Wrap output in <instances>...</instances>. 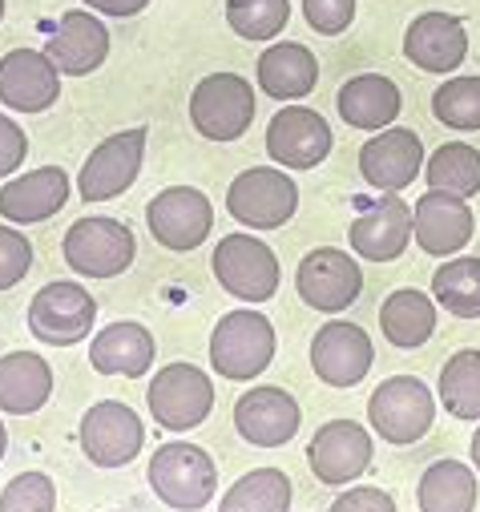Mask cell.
<instances>
[{
	"label": "cell",
	"instance_id": "obj_17",
	"mask_svg": "<svg viewBox=\"0 0 480 512\" xmlns=\"http://www.w3.org/2000/svg\"><path fill=\"white\" fill-rule=\"evenodd\" d=\"M372 363H376V347H372L368 331L355 323L335 319V323L319 327V335L311 339V371L327 388H355V383H364Z\"/></svg>",
	"mask_w": 480,
	"mask_h": 512
},
{
	"label": "cell",
	"instance_id": "obj_14",
	"mask_svg": "<svg viewBox=\"0 0 480 512\" xmlns=\"http://www.w3.org/2000/svg\"><path fill=\"white\" fill-rule=\"evenodd\" d=\"M295 291L311 311L335 315V311H343V307H351L359 299V291H364V271H359V263L351 259L347 250L319 246L299 263Z\"/></svg>",
	"mask_w": 480,
	"mask_h": 512
},
{
	"label": "cell",
	"instance_id": "obj_3",
	"mask_svg": "<svg viewBox=\"0 0 480 512\" xmlns=\"http://www.w3.org/2000/svg\"><path fill=\"white\" fill-rule=\"evenodd\" d=\"M190 121L206 142H238L255 125V85L238 73H210L190 93Z\"/></svg>",
	"mask_w": 480,
	"mask_h": 512
},
{
	"label": "cell",
	"instance_id": "obj_23",
	"mask_svg": "<svg viewBox=\"0 0 480 512\" xmlns=\"http://www.w3.org/2000/svg\"><path fill=\"white\" fill-rule=\"evenodd\" d=\"M45 53L61 69V77H85L109 57V29L97 13H61L57 29L45 41Z\"/></svg>",
	"mask_w": 480,
	"mask_h": 512
},
{
	"label": "cell",
	"instance_id": "obj_6",
	"mask_svg": "<svg viewBox=\"0 0 480 512\" xmlns=\"http://www.w3.org/2000/svg\"><path fill=\"white\" fill-rule=\"evenodd\" d=\"M210 267H214V279L222 283V291L234 295L238 303H267L283 279L275 250L255 234H226L214 246Z\"/></svg>",
	"mask_w": 480,
	"mask_h": 512
},
{
	"label": "cell",
	"instance_id": "obj_18",
	"mask_svg": "<svg viewBox=\"0 0 480 512\" xmlns=\"http://www.w3.org/2000/svg\"><path fill=\"white\" fill-rule=\"evenodd\" d=\"M472 230H476L472 206L456 194L428 190L412 206V238L432 259H452V254H460L472 242Z\"/></svg>",
	"mask_w": 480,
	"mask_h": 512
},
{
	"label": "cell",
	"instance_id": "obj_39",
	"mask_svg": "<svg viewBox=\"0 0 480 512\" xmlns=\"http://www.w3.org/2000/svg\"><path fill=\"white\" fill-rule=\"evenodd\" d=\"M303 17L319 37H339L355 21V0H303Z\"/></svg>",
	"mask_w": 480,
	"mask_h": 512
},
{
	"label": "cell",
	"instance_id": "obj_10",
	"mask_svg": "<svg viewBox=\"0 0 480 512\" xmlns=\"http://www.w3.org/2000/svg\"><path fill=\"white\" fill-rule=\"evenodd\" d=\"M81 452L89 456V464L97 468H126L146 440V428L138 420V412L122 400H101L81 416L77 428Z\"/></svg>",
	"mask_w": 480,
	"mask_h": 512
},
{
	"label": "cell",
	"instance_id": "obj_44",
	"mask_svg": "<svg viewBox=\"0 0 480 512\" xmlns=\"http://www.w3.org/2000/svg\"><path fill=\"white\" fill-rule=\"evenodd\" d=\"M5 448H9V428L0 424V460H5Z\"/></svg>",
	"mask_w": 480,
	"mask_h": 512
},
{
	"label": "cell",
	"instance_id": "obj_32",
	"mask_svg": "<svg viewBox=\"0 0 480 512\" xmlns=\"http://www.w3.org/2000/svg\"><path fill=\"white\" fill-rule=\"evenodd\" d=\"M291 508V480L283 468H255L247 476H238L218 512H287Z\"/></svg>",
	"mask_w": 480,
	"mask_h": 512
},
{
	"label": "cell",
	"instance_id": "obj_9",
	"mask_svg": "<svg viewBox=\"0 0 480 512\" xmlns=\"http://www.w3.org/2000/svg\"><path fill=\"white\" fill-rule=\"evenodd\" d=\"M97 299L81 283H45L29 303V331L49 347H73L93 335Z\"/></svg>",
	"mask_w": 480,
	"mask_h": 512
},
{
	"label": "cell",
	"instance_id": "obj_4",
	"mask_svg": "<svg viewBox=\"0 0 480 512\" xmlns=\"http://www.w3.org/2000/svg\"><path fill=\"white\" fill-rule=\"evenodd\" d=\"M299 210V186L283 166H251L226 190V214L247 230H279Z\"/></svg>",
	"mask_w": 480,
	"mask_h": 512
},
{
	"label": "cell",
	"instance_id": "obj_22",
	"mask_svg": "<svg viewBox=\"0 0 480 512\" xmlns=\"http://www.w3.org/2000/svg\"><path fill=\"white\" fill-rule=\"evenodd\" d=\"M404 57L424 73H452L468 57V33L456 13H420L404 33Z\"/></svg>",
	"mask_w": 480,
	"mask_h": 512
},
{
	"label": "cell",
	"instance_id": "obj_16",
	"mask_svg": "<svg viewBox=\"0 0 480 512\" xmlns=\"http://www.w3.org/2000/svg\"><path fill=\"white\" fill-rule=\"evenodd\" d=\"M359 174L380 194H400L424 174V142L416 130H380L359 150Z\"/></svg>",
	"mask_w": 480,
	"mask_h": 512
},
{
	"label": "cell",
	"instance_id": "obj_19",
	"mask_svg": "<svg viewBox=\"0 0 480 512\" xmlns=\"http://www.w3.org/2000/svg\"><path fill=\"white\" fill-rule=\"evenodd\" d=\"M61 97V69L41 49H13L0 57V105L17 113H45Z\"/></svg>",
	"mask_w": 480,
	"mask_h": 512
},
{
	"label": "cell",
	"instance_id": "obj_2",
	"mask_svg": "<svg viewBox=\"0 0 480 512\" xmlns=\"http://www.w3.org/2000/svg\"><path fill=\"white\" fill-rule=\"evenodd\" d=\"M150 488L166 508L178 512H198L214 500L218 492V468L210 460L206 448L186 444V440H170L150 456Z\"/></svg>",
	"mask_w": 480,
	"mask_h": 512
},
{
	"label": "cell",
	"instance_id": "obj_12",
	"mask_svg": "<svg viewBox=\"0 0 480 512\" xmlns=\"http://www.w3.org/2000/svg\"><path fill=\"white\" fill-rule=\"evenodd\" d=\"M142 158H146V125L105 138L85 158V166L77 174L81 198L85 202H109L117 194H126L138 182V174H142Z\"/></svg>",
	"mask_w": 480,
	"mask_h": 512
},
{
	"label": "cell",
	"instance_id": "obj_29",
	"mask_svg": "<svg viewBox=\"0 0 480 512\" xmlns=\"http://www.w3.org/2000/svg\"><path fill=\"white\" fill-rule=\"evenodd\" d=\"M380 327H384V339L392 347H424L436 331V299H428L424 291L416 287H400L384 299L380 307Z\"/></svg>",
	"mask_w": 480,
	"mask_h": 512
},
{
	"label": "cell",
	"instance_id": "obj_5",
	"mask_svg": "<svg viewBox=\"0 0 480 512\" xmlns=\"http://www.w3.org/2000/svg\"><path fill=\"white\" fill-rule=\"evenodd\" d=\"M65 263L69 271L85 275V279H113L130 271L134 254H138V242H134V230L117 218H77L69 230H65Z\"/></svg>",
	"mask_w": 480,
	"mask_h": 512
},
{
	"label": "cell",
	"instance_id": "obj_13",
	"mask_svg": "<svg viewBox=\"0 0 480 512\" xmlns=\"http://www.w3.org/2000/svg\"><path fill=\"white\" fill-rule=\"evenodd\" d=\"M372 456H376V444L368 428L355 420H327L307 444V464L327 488H343L359 480L372 468Z\"/></svg>",
	"mask_w": 480,
	"mask_h": 512
},
{
	"label": "cell",
	"instance_id": "obj_25",
	"mask_svg": "<svg viewBox=\"0 0 480 512\" xmlns=\"http://www.w3.org/2000/svg\"><path fill=\"white\" fill-rule=\"evenodd\" d=\"M335 109H339V117L351 125V130L380 134V130H388V125L400 117L404 97H400L392 77H384V73H359V77H351L339 89Z\"/></svg>",
	"mask_w": 480,
	"mask_h": 512
},
{
	"label": "cell",
	"instance_id": "obj_42",
	"mask_svg": "<svg viewBox=\"0 0 480 512\" xmlns=\"http://www.w3.org/2000/svg\"><path fill=\"white\" fill-rule=\"evenodd\" d=\"M150 0H85V9L93 13H105V17H138L146 13Z\"/></svg>",
	"mask_w": 480,
	"mask_h": 512
},
{
	"label": "cell",
	"instance_id": "obj_35",
	"mask_svg": "<svg viewBox=\"0 0 480 512\" xmlns=\"http://www.w3.org/2000/svg\"><path fill=\"white\" fill-rule=\"evenodd\" d=\"M291 21V0H226V25L243 41H275Z\"/></svg>",
	"mask_w": 480,
	"mask_h": 512
},
{
	"label": "cell",
	"instance_id": "obj_31",
	"mask_svg": "<svg viewBox=\"0 0 480 512\" xmlns=\"http://www.w3.org/2000/svg\"><path fill=\"white\" fill-rule=\"evenodd\" d=\"M432 299L456 319H480V259L460 254L432 271Z\"/></svg>",
	"mask_w": 480,
	"mask_h": 512
},
{
	"label": "cell",
	"instance_id": "obj_34",
	"mask_svg": "<svg viewBox=\"0 0 480 512\" xmlns=\"http://www.w3.org/2000/svg\"><path fill=\"white\" fill-rule=\"evenodd\" d=\"M424 182L428 190H444L456 198L480 194V150L468 142H448L424 162Z\"/></svg>",
	"mask_w": 480,
	"mask_h": 512
},
{
	"label": "cell",
	"instance_id": "obj_43",
	"mask_svg": "<svg viewBox=\"0 0 480 512\" xmlns=\"http://www.w3.org/2000/svg\"><path fill=\"white\" fill-rule=\"evenodd\" d=\"M472 468L480 472V428L472 432Z\"/></svg>",
	"mask_w": 480,
	"mask_h": 512
},
{
	"label": "cell",
	"instance_id": "obj_15",
	"mask_svg": "<svg viewBox=\"0 0 480 512\" xmlns=\"http://www.w3.org/2000/svg\"><path fill=\"white\" fill-rule=\"evenodd\" d=\"M331 125L307 105H287L267 125V154L283 170H315L331 154Z\"/></svg>",
	"mask_w": 480,
	"mask_h": 512
},
{
	"label": "cell",
	"instance_id": "obj_36",
	"mask_svg": "<svg viewBox=\"0 0 480 512\" xmlns=\"http://www.w3.org/2000/svg\"><path fill=\"white\" fill-rule=\"evenodd\" d=\"M432 113L456 134L480 130V77H448L432 93Z\"/></svg>",
	"mask_w": 480,
	"mask_h": 512
},
{
	"label": "cell",
	"instance_id": "obj_30",
	"mask_svg": "<svg viewBox=\"0 0 480 512\" xmlns=\"http://www.w3.org/2000/svg\"><path fill=\"white\" fill-rule=\"evenodd\" d=\"M476 468L460 460H436L424 468L416 500L420 512H472L476 508Z\"/></svg>",
	"mask_w": 480,
	"mask_h": 512
},
{
	"label": "cell",
	"instance_id": "obj_20",
	"mask_svg": "<svg viewBox=\"0 0 480 512\" xmlns=\"http://www.w3.org/2000/svg\"><path fill=\"white\" fill-rule=\"evenodd\" d=\"M303 412L291 392L283 388H251L234 404V428L255 448H283L295 440Z\"/></svg>",
	"mask_w": 480,
	"mask_h": 512
},
{
	"label": "cell",
	"instance_id": "obj_40",
	"mask_svg": "<svg viewBox=\"0 0 480 512\" xmlns=\"http://www.w3.org/2000/svg\"><path fill=\"white\" fill-rule=\"evenodd\" d=\"M29 158V138L25 130L9 117V113H0V178H9L25 166Z\"/></svg>",
	"mask_w": 480,
	"mask_h": 512
},
{
	"label": "cell",
	"instance_id": "obj_41",
	"mask_svg": "<svg viewBox=\"0 0 480 512\" xmlns=\"http://www.w3.org/2000/svg\"><path fill=\"white\" fill-rule=\"evenodd\" d=\"M331 512H396V500L384 492V488H347L331 500Z\"/></svg>",
	"mask_w": 480,
	"mask_h": 512
},
{
	"label": "cell",
	"instance_id": "obj_28",
	"mask_svg": "<svg viewBox=\"0 0 480 512\" xmlns=\"http://www.w3.org/2000/svg\"><path fill=\"white\" fill-rule=\"evenodd\" d=\"M259 89L275 101H303L315 85H319V61L307 45H295V41H283V45H271L263 49L259 57Z\"/></svg>",
	"mask_w": 480,
	"mask_h": 512
},
{
	"label": "cell",
	"instance_id": "obj_26",
	"mask_svg": "<svg viewBox=\"0 0 480 512\" xmlns=\"http://www.w3.org/2000/svg\"><path fill=\"white\" fill-rule=\"evenodd\" d=\"M154 355H158L154 335L130 319L101 327L93 335V347H89V363L97 375H126V379L146 375L154 367Z\"/></svg>",
	"mask_w": 480,
	"mask_h": 512
},
{
	"label": "cell",
	"instance_id": "obj_24",
	"mask_svg": "<svg viewBox=\"0 0 480 512\" xmlns=\"http://www.w3.org/2000/svg\"><path fill=\"white\" fill-rule=\"evenodd\" d=\"M69 202V174L61 166H41L0 186V218L17 226H33L53 218Z\"/></svg>",
	"mask_w": 480,
	"mask_h": 512
},
{
	"label": "cell",
	"instance_id": "obj_33",
	"mask_svg": "<svg viewBox=\"0 0 480 512\" xmlns=\"http://www.w3.org/2000/svg\"><path fill=\"white\" fill-rule=\"evenodd\" d=\"M440 404L456 420H480V351L464 347L440 367Z\"/></svg>",
	"mask_w": 480,
	"mask_h": 512
},
{
	"label": "cell",
	"instance_id": "obj_8",
	"mask_svg": "<svg viewBox=\"0 0 480 512\" xmlns=\"http://www.w3.org/2000/svg\"><path fill=\"white\" fill-rule=\"evenodd\" d=\"M150 416L166 428V432H190L198 428L210 408H214V383L202 367L194 363H170L150 379L146 392Z\"/></svg>",
	"mask_w": 480,
	"mask_h": 512
},
{
	"label": "cell",
	"instance_id": "obj_27",
	"mask_svg": "<svg viewBox=\"0 0 480 512\" xmlns=\"http://www.w3.org/2000/svg\"><path fill=\"white\" fill-rule=\"evenodd\" d=\"M53 396V367L33 351L0 355V412L33 416Z\"/></svg>",
	"mask_w": 480,
	"mask_h": 512
},
{
	"label": "cell",
	"instance_id": "obj_11",
	"mask_svg": "<svg viewBox=\"0 0 480 512\" xmlns=\"http://www.w3.org/2000/svg\"><path fill=\"white\" fill-rule=\"evenodd\" d=\"M146 226L166 250H194L214 230V206L194 186H166L146 206Z\"/></svg>",
	"mask_w": 480,
	"mask_h": 512
},
{
	"label": "cell",
	"instance_id": "obj_21",
	"mask_svg": "<svg viewBox=\"0 0 480 512\" xmlns=\"http://www.w3.org/2000/svg\"><path fill=\"white\" fill-rule=\"evenodd\" d=\"M351 250L368 263H396L412 242V206L396 194H384L359 214L347 230Z\"/></svg>",
	"mask_w": 480,
	"mask_h": 512
},
{
	"label": "cell",
	"instance_id": "obj_45",
	"mask_svg": "<svg viewBox=\"0 0 480 512\" xmlns=\"http://www.w3.org/2000/svg\"><path fill=\"white\" fill-rule=\"evenodd\" d=\"M0 21H5V0H0Z\"/></svg>",
	"mask_w": 480,
	"mask_h": 512
},
{
	"label": "cell",
	"instance_id": "obj_38",
	"mask_svg": "<svg viewBox=\"0 0 480 512\" xmlns=\"http://www.w3.org/2000/svg\"><path fill=\"white\" fill-rule=\"evenodd\" d=\"M33 267V242L13 230V226H0V291H13Z\"/></svg>",
	"mask_w": 480,
	"mask_h": 512
},
{
	"label": "cell",
	"instance_id": "obj_7",
	"mask_svg": "<svg viewBox=\"0 0 480 512\" xmlns=\"http://www.w3.org/2000/svg\"><path fill=\"white\" fill-rule=\"evenodd\" d=\"M436 420V396L416 375H392L368 400V424L388 444H416Z\"/></svg>",
	"mask_w": 480,
	"mask_h": 512
},
{
	"label": "cell",
	"instance_id": "obj_37",
	"mask_svg": "<svg viewBox=\"0 0 480 512\" xmlns=\"http://www.w3.org/2000/svg\"><path fill=\"white\" fill-rule=\"evenodd\" d=\"M0 512H57V484L45 472H21L0 492Z\"/></svg>",
	"mask_w": 480,
	"mask_h": 512
},
{
	"label": "cell",
	"instance_id": "obj_1",
	"mask_svg": "<svg viewBox=\"0 0 480 512\" xmlns=\"http://www.w3.org/2000/svg\"><path fill=\"white\" fill-rule=\"evenodd\" d=\"M275 359V327L263 311L238 307L226 311L210 335V367L222 379L247 383L255 375H263Z\"/></svg>",
	"mask_w": 480,
	"mask_h": 512
}]
</instances>
